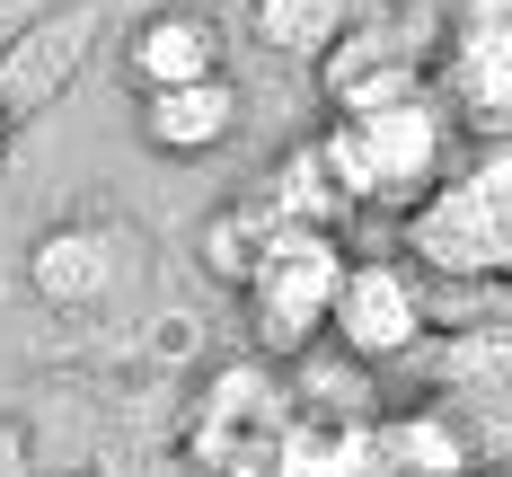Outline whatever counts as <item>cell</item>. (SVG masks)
<instances>
[{"mask_svg":"<svg viewBox=\"0 0 512 477\" xmlns=\"http://www.w3.org/2000/svg\"><path fill=\"white\" fill-rule=\"evenodd\" d=\"M380 469L389 477H468L477 451L451 424V407H424V416H389L380 424Z\"/></svg>","mask_w":512,"mask_h":477,"instance_id":"30bf717a","label":"cell"},{"mask_svg":"<svg viewBox=\"0 0 512 477\" xmlns=\"http://www.w3.org/2000/svg\"><path fill=\"white\" fill-rule=\"evenodd\" d=\"M18 460H27V442H18V424L0 416V477H18Z\"/></svg>","mask_w":512,"mask_h":477,"instance_id":"2e32d148","label":"cell"},{"mask_svg":"<svg viewBox=\"0 0 512 477\" xmlns=\"http://www.w3.org/2000/svg\"><path fill=\"white\" fill-rule=\"evenodd\" d=\"M256 212H265V221H327V230H336V221L354 212V195L336 186L327 151H318V142H301V151L274 168V186H265V204H256Z\"/></svg>","mask_w":512,"mask_h":477,"instance_id":"4fadbf2b","label":"cell"},{"mask_svg":"<svg viewBox=\"0 0 512 477\" xmlns=\"http://www.w3.org/2000/svg\"><path fill=\"white\" fill-rule=\"evenodd\" d=\"M433 89L451 106V124L477 142H512V0H460Z\"/></svg>","mask_w":512,"mask_h":477,"instance_id":"277c9868","label":"cell"},{"mask_svg":"<svg viewBox=\"0 0 512 477\" xmlns=\"http://www.w3.org/2000/svg\"><path fill=\"white\" fill-rule=\"evenodd\" d=\"M0 142H9V98H0Z\"/></svg>","mask_w":512,"mask_h":477,"instance_id":"e0dca14e","label":"cell"},{"mask_svg":"<svg viewBox=\"0 0 512 477\" xmlns=\"http://www.w3.org/2000/svg\"><path fill=\"white\" fill-rule=\"evenodd\" d=\"M354 36V0H256V45L292 53V62H327Z\"/></svg>","mask_w":512,"mask_h":477,"instance_id":"7c38bea8","label":"cell"},{"mask_svg":"<svg viewBox=\"0 0 512 477\" xmlns=\"http://www.w3.org/2000/svg\"><path fill=\"white\" fill-rule=\"evenodd\" d=\"M274 477H389V469H380V433L283 424L274 433Z\"/></svg>","mask_w":512,"mask_h":477,"instance_id":"8fae6325","label":"cell"},{"mask_svg":"<svg viewBox=\"0 0 512 477\" xmlns=\"http://www.w3.org/2000/svg\"><path fill=\"white\" fill-rule=\"evenodd\" d=\"M354 363H398L424 345V292H415V265L398 257H354L345 265V292H336V327H327Z\"/></svg>","mask_w":512,"mask_h":477,"instance_id":"5b68a950","label":"cell"},{"mask_svg":"<svg viewBox=\"0 0 512 477\" xmlns=\"http://www.w3.org/2000/svg\"><path fill=\"white\" fill-rule=\"evenodd\" d=\"M98 27H106V0H62V9H45L18 45L0 53V98H9V115H36V106L62 98L80 80L89 45H98Z\"/></svg>","mask_w":512,"mask_h":477,"instance_id":"8992f818","label":"cell"},{"mask_svg":"<svg viewBox=\"0 0 512 477\" xmlns=\"http://www.w3.org/2000/svg\"><path fill=\"white\" fill-rule=\"evenodd\" d=\"M407 248H415V265H433V274L512 283V142H486L477 168L442 177V186L407 212Z\"/></svg>","mask_w":512,"mask_h":477,"instance_id":"3957f363","label":"cell"},{"mask_svg":"<svg viewBox=\"0 0 512 477\" xmlns=\"http://www.w3.org/2000/svg\"><path fill=\"white\" fill-rule=\"evenodd\" d=\"M27 274H36V292H45V301H62V310L106 301V283H115V239H106V230H89V221H62V230H45V239H36Z\"/></svg>","mask_w":512,"mask_h":477,"instance_id":"9c48e42d","label":"cell"},{"mask_svg":"<svg viewBox=\"0 0 512 477\" xmlns=\"http://www.w3.org/2000/svg\"><path fill=\"white\" fill-rule=\"evenodd\" d=\"M265 221V212H256ZM345 239L327 221H265L256 230V265H248V318L256 345L283 363V354H309L327 327H336V292H345Z\"/></svg>","mask_w":512,"mask_h":477,"instance_id":"7a4b0ae2","label":"cell"},{"mask_svg":"<svg viewBox=\"0 0 512 477\" xmlns=\"http://www.w3.org/2000/svg\"><path fill=\"white\" fill-rule=\"evenodd\" d=\"M495 477H512V460H495Z\"/></svg>","mask_w":512,"mask_h":477,"instance_id":"ac0fdd59","label":"cell"},{"mask_svg":"<svg viewBox=\"0 0 512 477\" xmlns=\"http://www.w3.org/2000/svg\"><path fill=\"white\" fill-rule=\"evenodd\" d=\"M451 424L477 460H512V389H451Z\"/></svg>","mask_w":512,"mask_h":477,"instance_id":"9a60e30c","label":"cell"},{"mask_svg":"<svg viewBox=\"0 0 512 477\" xmlns=\"http://www.w3.org/2000/svg\"><path fill=\"white\" fill-rule=\"evenodd\" d=\"M318 151L336 168V186L354 204L415 212L442 186V151H451V106L442 89H407V98H362L336 106V124L318 133Z\"/></svg>","mask_w":512,"mask_h":477,"instance_id":"6da1fadb","label":"cell"},{"mask_svg":"<svg viewBox=\"0 0 512 477\" xmlns=\"http://www.w3.org/2000/svg\"><path fill=\"white\" fill-rule=\"evenodd\" d=\"M442 371H451V389H512V327H468V336H451Z\"/></svg>","mask_w":512,"mask_h":477,"instance_id":"5bb4252c","label":"cell"},{"mask_svg":"<svg viewBox=\"0 0 512 477\" xmlns=\"http://www.w3.org/2000/svg\"><path fill=\"white\" fill-rule=\"evenodd\" d=\"M142 142L168 159H204L239 133V89L212 71V80H168V89H142Z\"/></svg>","mask_w":512,"mask_h":477,"instance_id":"52a82bcc","label":"cell"},{"mask_svg":"<svg viewBox=\"0 0 512 477\" xmlns=\"http://www.w3.org/2000/svg\"><path fill=\"white\" fill-rule=\"evenodd\" d=\"M124 62H133V80H142V89H168V80H212V71H221V27H212L204 9H151V18L133 27Z\"/></svg>","mask_w":512,"mask_h":477,"instance_id":"ba28073f","label":"cell"}]
</instances>
